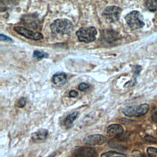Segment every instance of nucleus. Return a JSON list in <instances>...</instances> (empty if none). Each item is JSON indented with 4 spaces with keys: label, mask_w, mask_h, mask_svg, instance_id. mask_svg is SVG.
<instances>
[{
    "label": "nucleus",
    "mask_w": 157,
    "mask_h": 157,
    "mask_svg": "<svg viewBox=\"0 0 157 157\" xmlns=\"http://www.w3.org/2000/svg\"><path fill=\"white\" fill-rule=\"evenodd\" d=\"M50 29L54 34H69L72 31L74 25L67 19H57L50 25Z\"/></svg>",
    "instance_id": "nucleus-1"
},
{
    "label": "nucleus",
    "mask_w": 157,
    "mask_h": 157,
    "mask_svg": "<svg viewBox=\"0 0 157 157\" xmlns=\"http://www.w3.org/2000/svg\"><path fill=\"white\" fill-rule=\"evenodd\" d=\"M125 20L130 28L133 30L141 28L145 25L142 15L137 10H133L127 14Z\"/></svg>",
    "instance_id": "nucleus-2"
},
{
    "label": "nucleus",
    "mask_w": 157,
    "mask_h": 157,
    "mask_svg": "<svg viewBox=\"0 0 157 157\" xmlns=\"http://www.w3.org/2000/svg\"><path fill=\"white\" fill-rule=\"evenodd\" d=\"M97 30L94 27L81 28L76 32L78 40L81 42L90 43L96 39Z\"/></svg>",
    "instance_id": "nucleus-3"
},
{
    "label": "nucleus",
    "mask_w": 157,
    "mask_h": 157,
    "mask_svg": "<svg viewBox=\"0 0 157 157\" xmlns=\"http://www.w3.org/2000/svg\"><path fill=\"white\" fill-rule=\"evenodd\" d=\"M149 110V105L147 104H143L139 105L128 106L123 109L124 115L129 117H137L146 114Z\"/></svg>",
    "instance_id": "nucleus-4"
},
{
    "label": "nucleus",
    "mask_w": 157,
    "mask_h": 157,
    "mask_svg": "<svg viewBox=\"0 0 157 157\" xmlns=\"http://www.w3.org/2000/svg\"><path fill=\"white\" fill-rule=\"evenodd\" d=\"M13 29L18 34L31 40H38L42 39L44 37L42 33L39 32L33 31L31 29H27L22 26H15L13 28Z\"/></svg>",
    "instance_id": "nucleus-5"
},
{
    "label": "nucleus",
    "mask_w": 157,
    "mask_h": 157,
    "mask_svg": "<svg viewBox=\"0 0 157 157\" xmlns=\"http://www.w3.org/2000/svg\"><path fill=\"white\" fill-rule=\"evenodd\" d=\"M121 9L115 6H110L107 7L102 12V16L110 22L117 21L119 18Z\"/></svg>",
    "instance_id": "nucleus-6"
},
{
    "label": "nucleus",
    "mask_w": 157,
    "mask_h": 157,
    "mask_svg": "<svg viewBox=\"0 0 157 157\" xmlns=\"http://www.w3.org/2000/svg\"><path fill=\"white\" fill-rule=\"evenodd\" d=\"M106 137L101 134H93L85 137L83 142L88 145H100L106 142Z\"/></svg>",
    "instance_id": "nucleus-7"
},
{
    "label": "nucleus",
    "mask_w": 157,
    "mask_h": 157,
    "mask_svg": "<svg viewBox=\"0 0 157 157\" xmlns=\"http://www.w3.org/2000/svg\"><path fill=\"white\" fill-rule=\"evenodd\" d=\"M75 157H97L96 151L90 147H78L74 151Z\"/></svg>",
    "instance_id": "nucleus-8"
},
{
    "label": "nucleus",
    "mask_w": 157,
    "mask_h": 157,
    "mask_svg": "<svg viewBox=\"0 0 157 157\" xmlns=\"http://www.w3.org/2000/svg\"><path fill=\"white\" fill-rule=\"evenodd\" d=\"M47 136L48 131L45 129H40L32 134L31 139L34 142L40 143L44 141Z\"/></svg>",
    "instance_id": "nucleus-9"
},
{
    "label": "nucleus",
    "mask_w": 157,
    "mask_h": 157,
    "mask_svg": "<svg viewBox=\"0 0 157 157\" xmlns=\"http://www.w3.org/2000/svg\"><path fill=\"white\" fill-rule=\"evenodd\" d=\"M123 127L118 124H112L107 128V133L112 136H119L123 133Z\"/></svg>",
    "instance_id": "nucleus-10"
},
{
    "label": "nucleus",
    "mask_w": 157,
    "mask_h": 157,
    "mask_svg": "<svg viewBox=\"0 0 157 157\" xmlns=\"http://www.w3.org/2000/svg\"><path fill=\"white\" fill-rule=\"evenodd\" d=\"M53 82L57 86H61L67 82V76L64 73H58L53 76Z\"/></svg>",
    "instance_id": "nucleus-11"
},
{
    "label": "nucleus",
    "mask_w": 157,
    "mask_h": 157,
    "mask_svg": "<svg viewBox=\"0 0 157 157\" xmlns=\"http://www.w3.org/2000/svg\"><path fill=\"white\" fill-rule=\"evenodd\" d=\"M78 115V112H77V111L71 113V114H69L66 118V120H65V121H64L65 125L67 127H70L72 124L73 121L76 119Z\"/></svg>",
    "instance_id": "nucleus-12"
},
{
    "label": "nucleus",
    "mask_w": 157,
    "mask_h": 157,
    "mask_svg": "<svg viewBox=\"0 0 157 157\" xmlns=\"http://www.w3.org/2000/svg\"><path fill=\"white\" fill-rule=\"evenodd\" d=\"M101 157H126V156L121 153L109 151L102 153Z\"/></svg>",
    "instance_id": "nucleus-13"
},
{
    "label": "nucleus",
    "mask_w": 157,
    "mask_h": 157,
    "mask_svg": "<svg viewBox=\"0 0 157 157\" xmlns=\"http://www.w3.org/2000/svg\"><path fill=\"white\" fill-rule=\"evenodd\" d=\"M145 6L150 11H157V0H149L146 1Z\"/></svg>",
    "instance_id": "nucleus-14"
},
{
    "label": "nucleus",
    "mask_w": 157,
    "mask_h": 157,
    "mask_svg": "<svg viewBox=\"0 0 157 157\" xmlns=\"http://www.w3.org/2000/svg\"><path fill=\"white\" fill-rule=\"evenodd\" d=\"M48 56V55L45 52H39L37 50H35L33 52V57L38 59H40L44 58H47Z\"/></svg>",
    "instance_id": "nucleus-15"
},
{
    "label": "nucleus",
    "mask_w": 157,
    "mask_h": 157,
    "mask_svg": "<svg viewBox=\"0 0 157 157\" xmlns=\"http://www.w3.org/2000/svg\"><path fill=\"white\" fill-rule=\"evenodd\" d=\"M147 152L150 157H157V148L149 147L147 149Z\"/></svg>",
    "instance_id": "nucleus-16"
},
{
    "label": "nucleus",
    "mask_w": 157,
    "mask_h": 157,
    "mask_svg": "<svg viewBox=\"0 0 157 157\" xmlns=\"http://www.w3.org/2000/svg\"><path fill=\"white\" fill-rule=\"evenodd\" d=\"M26 99L23 97L21 98L17 102V106L19 108H23L26 105Z\"/></svg>",
    "instance_id": "nucleus-17"
},
{
    "label": "nucleus",
    "mask_w": 157,
    "mask_h": 157,
    "mask_svg": "<svg viewBox=\"0 0 157 157\" xmlns=\"http://www.w3.org/2000/svg\"><path fill=\"white\" fill-rule=\"evenodd\" d=\"M89 88V85L85 83H81L78 85V90L80 91H85Z\"/></svg>",
    "instance_id": "nucleus-18"
},
{
    "label": "nucleus",
    "mask_w": 157,
    "mask_h": 157,
    "mask_svg": "<svg viewBox=\"0 0 157 157\" xmlns=\"http://www.w3.org/2000/svg\"><path fill=\"white\" fill-rule=\"evenodd\" d=\"M69 96H70V97L75 98V97L77 96L78 93H77V91H75V90H71V91H70V92L69 93Z\"/></svg>",
    "instance_id": "nucleus-19"
},
{
    "label": "nucleus",
    "mask_w": 157,
    "mask_h": 157,
    "mask_svg": "<svg viewBox=\"0 0 157 157\" xmlns=\"http://www.w3.org/2000/svg\"><path fill=\"white\" fill-rule=\"evenodd\" d=\"M151 119L153 120V121L155 123H157V111L155 112L151 116Z\"/></svg>",
    "instance_id": "nucleus-20"
},
{
    "label": "nucleus",
    "mask_w": 157,
    "mask_h": 157,
    "mask_svg": "<svg viewBox=\"0 0 157 157\" xmlns=\"http://www.w3.org/2000/svg\"><path fill=\"white\" fill-rule=\"evenodd\" d=\"M0 37H1V40H2L12 41V39H11L10 37H7V36H4V34H1Z\"/></svg>",
    "instance_id": "nucleus-21"
}]
</instances>
